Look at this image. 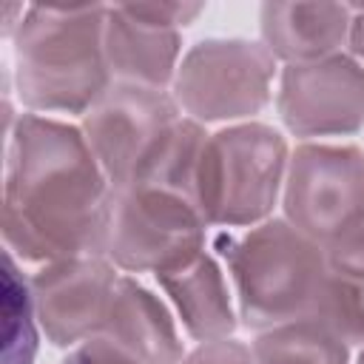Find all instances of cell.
Instances as JSON below:
<instances>
[{"label":"cell","instance_id":"7","mask_svg":"<svg viewBox=\"0 0 364 364\" xmlns=\"http://www.w3.org/2000/svg\"><path fill=\"white\" fill-rule=\"evenodd\" d=\"M185 114L171 91L111 82L82 117V134L114 191L134 185Z\"/></svg>","mask_w":364,"mask_h":364},{"label":"cell","instance_id":"19","mask_svg":"<svg viewBox=\"0 0 364 364\" xmlns=\"http://www.w3.org/2000/svg\"><path fill=\"white\" fill-rule=\"evenodd\" d=\"M182 364H256L253 347L230 338H216V341H202L196 344Z\"/></svg>","mask_w":364,"mask_h":364},{"label":"cell","instance_id":"21","mask_svg":"<svg viewBox=\"0 0 364 364\" xmlns=\"http://www.w3.org/2000/svg\"><path fill=\"white\" fill-rule=\"evenodd\" d=\"M350 54L355 60H364V6L355 3L350 6V34H347Z\"/></svg>","mask_w":364,"mask_h":364},{"label":"cell","instance_id":"14","mask_svg":"<svg viewBox=\"0 0 364 364\" xmlns=\"http://www.w3.org/2000/svg\"><path fill=\"white\" fill-rule=\"evenodd\" d=\"M156 282L173 304L185 333L196 344L233 336L239 324L233 310V290L225 279V270L208 250L173 270L159 273Z\"/></svg>","mask_w":364,"mask_h":364},{"label":"cell","instance_id":"20","mask_svg":"<svg viewBox=\"0 0 364 364\" xmlns=\"http://www.w3.org/2000/svg\"><path fill=\"white\" fill-rule=\"evenodd\" d=\"M60 364H139V361L131 358L128 353H122L119 347H114L108 338L94 336V338L82 341L80 347L68 350V355Z\"/></svg>","mask_w":364,"mask_h":364},{"label":"cell","instance_id":"9","mask_svg":"<svg viewBox=\"0 0 364 364\" xmlns=\"http://www.w3.org/2000/svg\"><path fill=\"white\" fill-rule=\"evenodd\" d=\"M276 111L293 136H347L364 128V65L353 54L284 65Z\"/></svg>","mask_w":364,"mask_h":364},{"label":"cell","instance_id":"2","mask_svg":"<svg viewBox=\"0 0 364 364\" xmlns=\"http://www.w3.org/2000/svg\"><path fill=\"white\" fill-rule=\"evenodd\" d=\"M102 3L28 6L17 26L14 85L28 114H80L111 88Z\"/></svg>","mask_w":364,"mask_h":364},{"label":"cell","instance_id":"18","mask_svg":"<svg viewBox=\"0 0 364 364\" xmlns=\"http://www.w3.org/2000/svg\"><path fill=\"white\" fill-rule=\"evenodd\" d=\"M122 6L134 17L151 23V26H159V28H171V31L191 26L205 11L202 3H122Z\"/></svg>","mask_w":364,"mask_h":364},{"label":"cell","instance_id":"16","mask_svg":"<svg viewBox=\"0 0 364 364\" xmlns=\"http://www.w3.org/2000/svg\"><path fill=\"white\" fill-rule=\"evenodd\" d=\"M3 350L0 364H34L37 355V310L28 279L20 273L14 256L3 253Z\"/></svg>","mask_w":364,"mask_h":364},{"label":"cell","instance_id":"6","mask_svg":"<svg viewBox=\"0 0 364 364\" xmlns=\"http://www.w3.org/2000/svg\"><path fill=\"white\" fill-rule=\"evenodd\" d=\"M208 222L199 208L162 188L114 191L105 259L125 273H165L205 250Z\"/></svg>","mask_w":364,"mask_h":364},{"label":"cell","instance_id":"10","mask_svg":"<svg viewBox=\"0 0 364 364\" xmlns=\"http://www.w3.org/2000/svg\"><path fill=\"white\" fill-rule=\"evenodd\" d=\"M117 267L105 256H77L40 264L28 279L40 330L54 347H80L100 336L117 287Z\"/></svg>","mask_w":364,"mask_h":364},{"label":"cell","instance_id":"17","mask_svg":"<svg viewBox=\"0 0 364 364\" xmlns=\"http://www.w3.org/2000/svg\"><path fill=\"white\" fill-rule=\"evenodd\" d=\"M324 256L336 273L364 282V216L330 239L324 245Z\"/></svg>","mask_w":364,"mask_h":364},{"label":"cell","instance_id":"3","mask_svg":"<svg viewBox=\"0 0 364 364\" xmlns=\"http://www.w3.org/2000/svg\"><path fill=\"white\" fill-rule=\"evenodd\" d=\"M239 318L247 330H273L316 321L333 284L324 245L296 230L284 216H270L225 239Z\"/></svg>","mask_w":364,"mask_h":364},{"label":"cell","instance_id":"22","mask_svg":"<svg viewBox=\"0 0 364 364\" xmlns=\"http://www.w3.org/2000/svg\"><path fill=\"white\" fill-rule=\"evenodd\" d=\"M355 364H364V347H361V353H358V358H355Z\"/></svg>","mask_w":364,"mask_h":364},{"label":"cell","instance_id":"13","mask_svg":"<svg viewBox=\"0 0 364 364\" xmlns=\"http://www.w3.org/2000/svg\"><path fill=\"white\" fill-rule=\"evenodd\" d=\"M262 46L284 65L318 63L341 51L350 34L347 3H264L259 11Z\"/></svg>","mask_w":364,"mask_h":364},{"label":"cell","instance_id":"12","mask_svg":"<svg viewBox=\"0 0 364 364\" xmlns=\"http://www.w3.org/2000/svg\"><path fill=\"white\" fill-rule=\"evenodd\" d=\"M182 60V31L151 26L125 6H108L105 63L114 82L168 91Z\"/></svg>","mask_w":364,"mask_h":364},{"label":"cell","instance_id":"11","mask_svg":"<svg viewBox=\"0 0 364 364\" xmlns=\"http://www.w3.org/2000/svg\"><path fill=\"white\" fill-rule=\"evenodd\" d=\"M100 336L139 364H182L188 355L168 304L125 273L117 279Z\"/></svg>","mask_w":364,"mask_h":364},{"label":"cell","instance_id":"8","mask_svg":"<svg viewBox=\"0 0 364 364\" xmlns=\"http://www.w3.org/2000/svg\"><path fill=\"white\" fill-rule=\"evenodd\" d=\"M284 219L318 245L364 216V151L358 145L301 142L290 151Z\"/></svg>","mask_w":364,"mask_h":364},{"label":"cell","instance_id":"15","mask_svg":"<svg viewBox=\"0 0 364 364\" xmlns=\"http://www.w3.org/2000/svg\"><path fill=\"white\" fill-rule=\"evenodd\" d=\"M250 347L256 364H350V347L316 321L262 330Z\"/></svg>","mask_w":364,"mask_h":364},{"label":"cell","instance_id":"5","mask_svg":"<svg viewBox=\"0 0 364 364\" xmlns=\"http://www.w3.org/2000/svg\"><path fill=\"white\" fill-rule=\"evenodd\" d=\"M276 57L262 40L208 37L193 43L176 68L171 94L179 111L202 125L253 122L270 102Z\"/></svg>","mask_w":364,"mask_h":364},{"label":"cell","instance_id":"4","mask_svg":"<svg viewBox=\"0 0 364 364\" xmlns=\"http://www.w3.org/2000/svg\"><path fill=\"white\" fill-rule=\"evenodd\" d=\"M290 148L264 122H236L208 134L196 205L208 228H253L273 216L282 196Z\"/></svg>","mask_w":364,"mask_h":364},{"label":"cell","instance_id":"1","mask_svg":"<svg viewBox=\"0 0 364 364\" xmlns=\"http://www.w3.org/2000/svg\"><path fill=\"white\" fill-rule=\"evenodd\" d=\"M6 134V250L34 264L105 256L114 188L82 128L43 114H20Z\"/></svg>","mask_w":364,"mask_h":364}]
</instances>
